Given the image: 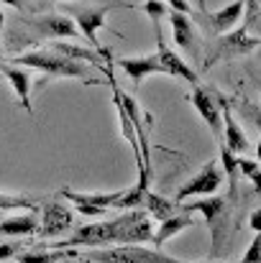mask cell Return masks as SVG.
I'll return each instance as SVG.
<instances>
[{
	"instance_id": "obj_2",
	"label": "cell",
	"mask_w": 261,
	"mask_h": 263,
	"mask_svg": "<svg viewBox=\"0 0 261 263\" xmlns=\"http://www.w3.org/2000/svg\"><path fill=\"white\" fill-rule=\"evenodd\" d=\"M59 10H62V15H67L75 26H77V31L85 36L87 41L92 44V49L102 57V62L105 64H110L113 62V57H110V51L100 44V39H97V33H100V28L105 26V18H108V13H113L115 8H128L126 3H100V5H87V3H64V5H57Z\"/></svg>"
},
{
	"instance_id": "obj_28",
	"label": "cell",
	"mask_w": 261,
	"mask_h": 263,
	"mask_svg": "<svg viewBox=\"0 0 261 263\" xmlns=\"http://www.w3.org/2000/svg\"><path fill=\"white\" fill-rule=\"evenodd\" d=\"M21 251H23V246H21V243H13V240H8V243H0V261L15 258Z\"/></svg>"
},
{
	"instance_id": "obj_4",
	"label": "cell",
	"mask_w": 261,
	"mask_h": 263,
	"mask_svg": "<svg viewBox=\"0 0 261 263\" xmlns=\"http://www.w3.org/2000/svg\"><path fill=\"white\" fill-rule=\"evenodd\" d=\"M10 64L15 67H33L39 72H44L49 80L54 77H67V80H82L90 85H100V80H92L87 74V69L80 62H72L57 51H44V49H36V51H26V54H18L10 59Z\"/></svg>"
},
{
	"instance_id": "obj_31",
	"label": "cell",
	"mask_w": 261,
	"mask_h": 263,
	"mask_svg": "<svg viewBox=\"0 0 261 263\" xmlns=\"http://www.w3.org/2000/svg\"><path fill=\"white\" fill-rule=\"evenodd\" d=\"M3 5H13V8H23L26 5V0H0Z\"/></svg>"
},
{
	"instance_id": "obj_3",
	"label": "cell",
	"mask_w": 261,
	"mask_h": 263,
	"mask_svg": "<svg viewBox=\"0 0 261 263\" xmlns=\"http://www.w3.org/2000/svg\"><path fill=\"white\" fill-rule=\"evenodd\" d=\"M184 212H200L205 220H207V228H210V235H213V243H210V256L213 258H220L225 256L228 251V243H231V210L225 204V197H202L197 202H189L187 207H182Z\"/></svg>"
},
{
	"instance_id": "obj_23",
	"label": "cell",
	"mask_w": 261,
	"mask_h": 263,
	"mask_svg": "<svg viewBox=\"0 0 261 263\" xmlns=\"http://www.w3.org/2000/svg\"><path fill=\"white\" fill-rule=\"evenodd\" d=\"M220 166H223V174L228 176V181H231V197H233V202H236V179H238V156L225 146V143H220Z\"/></svg>"
},
{
	"instance_id": "obj_1",
	"label": "cell",
	"mask_w": 261,
	"mask_h": 263,
	"mask_svg": "<svg viewBox=\"0 0 261 263\" xmlns=\"http://www.w3.org/2000/svg\"><path fill=\"white\" fill-rule=\"evenodd\" d=\"M154 243V228L146 210H128L115 220L90 222L77 228L67 240L54 243L57 248H113V246H144Z\"/></svg>"
},
{
	"instance_id": "obj_10",
	"label": "cell",
	"mask_w": 261,
	"mask_h": 263,
	"mask_svg": "<svg viewBox=\"0 0 261 263\" xmlns=\"http://www.w3.org/2000/svg\"><path fill=\"white\" fill-rule=\"evenodd\" d=\"M192 107L197 110V115L207 123V128L213 130V136L218 138V143H223V110H220V100L218 92H210L207 87L197 85L189 95Z\"/></svg>"
},
{
	"instance_id": "obj_15",
	"label": "cell",
	"mask_w": 261,
	"mask_h": 263,
	"mask_svg": "<svg viewBox=\"0 0 261 263\" xmlns=\"http://www.w3.org/2000/svg\"><path fill=\"white\" fill-rule=\"evenodd\" d=\"M169 26H172V39L174 46H179L184 54L189 57H197V33H195V26L192 21L184 15V13H174L169 10Z\"/></svg>"
},
{
	"instance_id": "obj_19",
	"label": "cell",
	"mask_w": 261,
	"mask_h": 263,
	"mask_svg": "<svg viewBox=\"0 0 261 263\" xmlns=\"http://www.w3.org/2000/svg\"><path fill=\"white\" fill-rule=\"evenodd\" d=\"M51 51H57V54H62V57H67V59H72V62H90L92 67H97V69H108L105 67V62H102V57L95 51V49H85V46H80V44H67V41H57V44H51Z\"/></svg>"
},
{
	"instance_id": "obj_24",
	"label": "cell",
	"mask_w": 261,
	"mask_h": 263,
	"mask_svg": "<svg viewBox=\"0 0 261 263\" xmlns=\"http://www.w3.org/2000/svg\"><path fill=\"white\" fill-rule=\"evenodd\" d=\"M0 210H28V212H41L36 199L23 197V194H5L0 192Z\"/></svg>"
},
{
	"instance_id": "obj_17",
	"label": "cell",
	"mask_w": 261,
	"mask_h": 263,
	"mask_svg": "<svg viewBox=\"0 0 261 263\" xmlns=\"http://www.w3.org/2000/svg\"><path fill=\"white\" fill-rule=\"evenodd\" d=\"M39 228H41V217H39V212H26V215H15V217H5V220H0V235H5V238L39 235Z\"/></svg>"
},
{
	"instance_id": "obj_32",
	"label": "cell",
	"mask_w": 261,
	"mask_h": 263,
	"mask_svg": "<svg viewBox=\"0 0 261 263\" xmlns=\"http://www.w3.org/2000/svg\"><path fill=\"white\" fill-rule=\"evenodd\" d=\"M251 118L256 120V125H259V133H261V112H259V110H256V107L251 110Z\"/></svg>"
},
{
	"instance_id": "obj_6",
	"label": "cell",
	"mask_w": 261,
	"mask_h": 263,
	"mask_svg": "<svg viewBox=\"0 0 261 263\" xmlns=\"http://www.w3.org/2000/svg\"><path fill=\"white\" fill-rule=\"evenodd\" d=\"M28 33L36 36V39H75V36H80L77 26L67 15H39V18L26 21V33H21L18 28H13L8 33V44L15 46Z\"/></svg>"
},
{
	"instance_id": "obj_11",
	"label": "cell",
	"mask_w": 261,
	"mask_h": 263,
	"mask_svg": "<svg viewBox=\"0 0 261 263\" xmlns=\"http://www.w3.org/2000/svg\"><path fill=\"white\" fill-rule=\"evenodd\" d=\"M39 215H41V228H39V235L41 238H54V235L69 230L72 228V220H75L72 210L62 199H49L41 207Z\"/></svg>"
},
{
	"instance_id": "obj_12",
	"label": "cell",
	"mask_w": 261,
	"mask_h": 263,
	"mask_svg": "<svg viewBox=\"0 0 261 263\" xmlns=\"http://www.w3.org/2000/svg\"><path fill=\"white\" fill-rule=\"evenodd\" d=\"M159 36V49H156V54H159V62H162V67H164V74H169V77H177V80H184V82H189L192 87H197L200 85V77H197V72L192 69V67H187V62L172 51L167 44H164V39H162V33H156Z\"/></svg>"
},
{
	"instance_id": "obj_5",
	"label": "cell",
	"mask_w": 261,
	"mask_h": 263,
	"mask_svg": "<svg viewBox=\"0 0 261 263\" xmlns=\"http://www.w3.org/2000/svg\"><path fill=\"white\" fill-rule=\"evenodd\" d=\"M85 261L92 263H184L179 258H172L162 253L159 248H146V246H113L102 251H87Z\"/></svg>"
},
{
	"instance_id": "obj_7",
	"label": "cell",
	"mask_w": 261,
	"mask_h": 263,
	"mask_svg": "<svg viewBox=\"0 0 261 263\" xmlns=\"http://www.w3.org/2000/svg\"><path fill=\"white\" fill-rule=\"evenodd\" d=\"M249 26H251V23H243V26H238L236 31H231V33L220 36L218 46H215V49H213V54L205 59V67H213V64H215V62H220V59H233V57L251 54L254 49H259L261 46V36H251V33H249Z\"/></svg>"
},
{
	"instance_id": "obj_22",
	"label": "cell",
	"mask_w": 261,
	"mask_h": 263,
	"mask_svg": "<svg viewBox=\"0 0 261 263\" xmlns=\"http://www.w3.org/2000/svg\"><path fill=\"white\" fill-rule=\"evenodd\" d=\"M77 256H80L77 251H54V248L41 251V248H23V251L15 256V261L18 263H62V261H67V258H77Z\"/></svg>"
},
{
	"instance_id": "obj_13",
	"label": "cell",
	"mask_w": 261,
	"mask_h": 263,
	"mask_svg": "<svg viewBox=\"0 0 261 263\" xmlns=\"http://www.w3.org/2000/svg\"><path fill=\"white\" fill-rule=\"evenodd\" d=\"M118 67L133 80L136 87H141V82L151 74H164V67L159 62V54H146V57H123L118 59Z\"/></svg>"
},
{
	"instance_id": "obj_26",
	"label": "cell",
	"mask_w": 261,
	"mask_h": 263,
	"mask_svg": "<svg viewBox=\"0 0 261 263\" xmlns=\"http://www.w3.org/2000/svg\"><path fill=\"white\" fill-rule=\"evenodd\" d=\"M238 172L243 176H249L251 184H254V192L261 194V164L251 161V159H238Z\"/></svg>"
},
{
	"instance_id": "obj_37",
	"label": "cell",
	"mask_w": 261,
	"mask_h": 263,
	"mask_svg": "<svg viewBox=\"0 0 261 263\" xmlns=\"http://www.w3.org/2000/svg\"><path fill=\"white\" fill-rule=\"evenodd\" d=\"M259 13H261V5H259Z\"/></svg>"
},
{
	"instance_id": "obj_36",
	"label": "cell",
	"mask_w": 261,
	"mask_h": 263,
	"mask_svg": "<svg viewBox=\"0 0 261 263\" xmlns=\"http://www.w3.org/2000/svg\"><path fill=\"white\" fill-rule=\"evenodd\" d=\"M197 263H220V261H197Z\"/></svg>"
},
{
	"instance_id": "obj_14",
	"label": "cell",
	"mask_w": 261,
	"mask_h": 263,
	"mask_svg": "<svg viewBox=\"0 0 261 263\" xmlns=\"http://www.w3.org/2000/svg\"><path fill=\"white\" fill-rule=\"evenodd\" d=\"M218 100H220V110H223V143H225L233 154H246V151L251 148V143H249L246 133H243V130H241V125L236 123V118H233V110H231L228 100H225L223 95H218Z\"/></svg>"
},
{
	"instance_id": "obj_25",
	"label": "cell",
	"mask_w": 261,
	"mask_h": 263,
	"mask_svg": "<svg viewBox=\"0 0 261 263\" xmlns=\"http://www.w3.org/2000/svg\"><path fill=\"white\" fill-rule=\"evenodd\" d=\"M141 10L151 18L156 33H162V18L169 15V5H167L164 0H144V3H141Z\"/></svg>"
},
{
	"instance_id": "obj_16",
	"label": "cell",
	"mask_w": 261,
	"mask_h": 263,
	"mask_svg": "<svg viewBox=\"0 0 261 263\" xmlns=\"http://www.w3.org/2000/svg\"><path fill=\"white\" fill-rule=\"evenodd\" d=\"M243 10H246V3H243V0H233V3H228L225 8H220V10H215V13H205V21H207V26H210L213 33L225 36V33H231L233 26L243 18Z\"/></svg>"
},
{
	"instance_id": "obj_8",
	"label": "cell",
	"mask_w": 261,
	"mask_h": 263,
	"mask_svg": "<svg viewBox=\"0 0 261 263\" xmlns=\"http://www.w3.org/2000/svg\"><path fill=\"white\" fill-rule=\"evenodd\" d=\"M223 176H225L223 174V166L218 161H207L187 184H182L177 189V204L184 202V199H189V197H213L220 189Z\"/></svg>"
},
{
	"instance_id": "obj_29",
	"label": "cell",
	"mask_w": 261,
	"mask_h": 263,
	"mask_svg": "<svg viewBox=\"0 0 261 263\" xmlns=\"http://www.w3.org/2000/svg\"><path fill=\"white\" fill-rule=\"evenodd\" d=\"M164 3L169 5V10H174V13H184V15L192 13V5L187 0H164Z\"/></svg>"
},
{
	"instance_id": "obj_35",
	"label": "cell",
	"mask_w": 261,
	"mask_h": 263,
	"mask_svg": "<svg viewBox=\"0 0 261 263\" xmlns=\"http://www.w3.org/2000/svg\"><path fill=\"white\" fill-rule=\"evenodd\" d=\"M0 67H3V46H0Z\"/></svg>"
},
{
	"instance_id": "obj_30",
	"label": "cell",
	"mask_w": 261,
	"mask_h": 263,
	"mask_svg": "<svg viewBox=\"0 0 261 263\" xmlns=\"http://www.w3.org/2000/svg\"><path fill=\"white\" fill-rule=\"evenodd\" d=\"M249 222H251V230L261 233V207L256 210V212H254V215H251V220H249Z\"/></svg>"
},
{
	"instance_id": "obj_18",
	"label": "cell",
	"mask_w": 261,
	"mask_h": 263,
	"mask_svg": "<svg viewBox=\"0 0 261 263\" xmlns=\"http://www.w3.org/2000/svg\"><path fill=\"white\" fill-rule=\"evenodd\" d=\"M0 74L10 82V87L13 92L18 95V100H21V105L28 110V115L33 112V107H31V77H28V72H23V69H18V67H13V64H3L0 67Z\"/></svg>"
},
{
	"instance_id": "obj_33",
	"label": "cell",
	"mask_w": 261,
	"mask_h": 263,
	"mask_svg": "<svg viewBox=\"0 0 261 263\" xmlns=\"http://www.w3.org/2000/svg\"><path fill=\"white\" fill-rule=\"evenodd\" d=\"M256 156H259V161H261V143L256 146Z\"/></svg>"
},
{
	"instance_id": "obj_20",
	"label": "cell",
	"mask_w": 261,
	"mask_h": 263,
	"mask_svg": "<svg viewBox=\"0 0 261 263\" xmlns=\"http://www.w3.org/2000/svg\"><path fill=\"white\" fill-rule=\"evenodd\" d=\"M192 225V215L189 212H177L174 217L169 220H164V222H159V228L154 230V248H162L167 240H172L174 235H179L182 230H187Z\"/></svg>"
},
{
	"instance_id": "obj_38",
	"label": "cell",
	"mask_w": 261,
	"mask_h": 263,
	"mask_svg": "<svg viewBox=\"0 0 261 263\" xmlns=\"http://www.w3.org/2000/svg\"><path fill=\"white\" fill-rule=\"evenodd\" d=\"M64 3H69V0H64Z\"/></svg>"
},
{
	"instance_id": "obj_34",
	"label": "cell",
	"mask_w": 261,
	"mask_h": 263,
	"mask_svg": "<svg viewBox=\"0 0 261 263\" xmlns=\"http://www.w3.org/2000/svg\"><path fill=\"white\" fill-rule=\"evenodd\" d=\"M197 5H200V8H202V10H205V0H197Z\"/></svg>"
},
{
	"instance_id": "obj_27",
	"label": "cell",
	"mask_w": 261,
	"mask_h": 263,
	"mask_svg": "<svg viewBox=\"0 0 261 263\" xmlns=\"http://www.w3.org/2000/svg\"><path fill=\"white\" fill-rule=\"evenodd\" d=\"M238 263H261V233H256V238L251 240V246L246 248L243 258Z\"/></svg>"
},
{
	"instance_id": "obj_21",
	"label": "cell",
	"mask_w": 261,
	"mask_h": 263,
	"mask_svg": "<svg viewBox=\"0 0 261 263\" xmlns=\"http://www.w3.org/2000/svg\"><path fill=\"white\" fill-rule=\"evenodd\" d=\"M144 210H146V215H149L151 220H159V222H164V220L174 217L177 212H182V207H179L177 202L167 199L164 194H156V192H149V194H146Z\"/></svg>"
},
{
	"instance_id": "obj_9",
	"label": "cell",
	"mask_w": 261,
	"mask_h": 263,
	"mask_svg": "<svg viewBox=\"0 0 261 263\" xmlns=\"http://www.w3.org/2000/svg\"><path fill=\"white\" fill-rule=\"evenodd\" d=\"M59 197L67 199L69 204H75V210L80 215H85V217H100L108 207L115 210V202H118L120 192H110V194H105V192H75L69 186H62L59 189Z\"/></svg>"
}]
</instances>
